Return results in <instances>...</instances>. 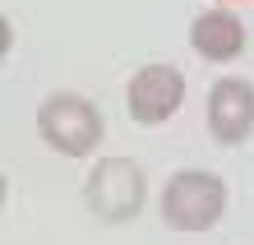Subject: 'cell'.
I'll use <instances>...</instances> for the list:
<instances>
[{
    "instance_id": "cell-3",
    "label": "cell",
    "mask_w": 254,
    "mask_h": 245,
    "mask_svg": "<svg viewBox=\"0 0 254 245\" xmlns=\"http://www.w3.org/2000/svg\"><path fill=\"white\" fill-rule=\"evenodd\" d=\"M143 194H148V176L129 158H102L83 180V204L97 222H129L143 208Z\"/></svg>"
},
{
    "instance_id": "cell-2",
    "label": "cell",
    "mask_w": 254,
    "mask_h": 245,
    "mask_svg": "<svg viewBox=\"0 0 254 245\" xmlns=\"http://www.w3.org/2000/svg\"><path fill=\"white\" fill-rule=\"evenodd\" d=\"M102 111L83 93H51L37 106V134L51 153L65 158H88L102 144Z\"/></svg>"
},
{
    "instance_id": "cell-4",
    "label": "cell",
    "mask_w": 254,
    "mask_h": 245,
    "mask_svg": "<svg viewBox=\"0 0 254 245\" xmlns=\"http://www.w3.org/2000/svg\"><path fill=\"white\" fill-rule=\"evenodd\" d=\"M185 102V74L176 65H143L125 83V106L139 125H162Z\"/></svg>"
},
{
    "instance_id": "cell-6",
    "label": "cell",
    "mask_w": 254,
    "mask_h": 245,
    "mask_svg": "<svg viewBox=\"0 0 254 245\" xmlns=\"http://www.w3.org/2000/svg\"><path fill=\"white\" fill-rule=\"evenodd\" d=\"M190 47L203 60H213V65L241 60V51H245V23L236 19L231 9H203V14H194V23H190Z\"/></svg>"
},
{
    "instance_id": "cell-5",
    "label": "cell",
    "mask_w": 254,
    "mask_h": 245,
    "mask_svg": "<svg viewBox=\"0 0 254 245\" xmlns=\"http://www.w3.org/2000/svg\"><path fill=\"white\" fill-rule=\"evenodd\" d=\"M208 130L217 144H241L254 130V83L241 74H222L208 88Z\"/></svg>"
},
{
    "instance_id": "cell-1",
    "label": "cell",
    "mask_w": 254,
    "mask_h": 245,
    "mask_svg": "<svg viewBox=\"0 0 254 245\" xmlns=\"http://www.w3.org/2000/svg\"><path fill=\"white\" fill-rule=\"evenodd\" d=\"M222 213H227V180L203 166L176 171L162 185V222L171 232H208L222 222Z\"/></svg>"
}]
</instances>
